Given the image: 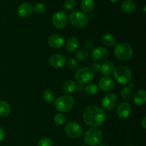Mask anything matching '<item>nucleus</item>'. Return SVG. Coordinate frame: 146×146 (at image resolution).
I'll list each match as a JSON object with an SVG mask.
<instances>
[{"label":"nucleus","mask_w":146,"mask_h":146,"mask_svg":"<svg viewBox=\"0 0 146 146\" xmlns=\"http://www.w3.org/2000/svg\"><path fill=\"white\" fill-rule=\"evenodd\" d=\"M106 117L105 111L96 106L86 107L83 113V120L85 123L93 128L102 125L105 121Z\"/></svg>","instance_id":"1"},{"label":"nucleus","mask_w":146,"mask_h":146,"mask_svg":"<svg viewBox=\"0 0 146 146\" xmlns=\"http://www.w3.org/2000/svg\"><path fill=\"white\" fill-rule=\"evenodd\" d=\"M114 54L120 61H128L133 55V49L129 44L125 43H119L115 45Z\"/></svg>","instance_id":"2"},{"label":"nucleus","mask_w":146,"mask_h":146,"mask_svg":"<svg viewBox=\"0 0 146 146\" xmlns=\"http://www.w3.org/2000/svg\"><path fill=\"white\" fill-rule=\"evenodd\" d=\"M75 104L74 97L70 95H63L56 99L54 106L60 112L66 113L71 111Z\"/></svg>","instance_id":"3"},{"label":"nucleus","mask_w":146,"mask_h":146,"mask_svg":"<svg viewBox=\"0 0 146 146\" xmlns=\"http://www.w3.org/2000/svg\"><path fill=\"white\" fill-rule=\"evenodd\" d=\"M113 76L115 79L119 84L124 85L128 84L131 81L132 78V72L128 67L120 65L114 68Z\"/></svg>","instance_id":"4"},{"label":"nucleus","mask_w":146,"mask_h":146,"mask_svg":"<svg viewBox=\"0 0 146 146\" xmlns=\"http://www.w3.org/2000/svg\"><path fill=\"white\" fill-rule=\"evenodd\" d=\"M104 134L102 131L96 128H92L88 130L85 133L84 141L87 145L90 146H96L99 145L103 141Z\"/></svg>","instance_id":"5"},{"label":"nucleus","mask_w":146,"mask_h":146,"mask_svg":"<svg viewBox=\"0 0 146 146\" xmlns=\"http://www.w3.org/2000/svg\"><path fill=\"white\" fill-rule=\"evenodd\" d=\"M95 73L89 67H82L78 68L75 74V78L80 84H88L92 81Z\"/></svg>","instance_id":"6"},{"label":"nucleus","mask_w":146,"mask_h":146,"mask_svg":"<svg viewBox=\"0 0 146 146\" xmlns=\"http://www.w3.org/2000/svg\"><path fill=\"white\" fill-rule=\"evenodd\" d=\"M69 21L74 27L83 28L88 24V18L81 11H74L70 14Z\"/></svg>","instance_id":"7"},{"label":"nucleus","mask_w":146,"mask_h":146,"mask_svg":"<svg viewBox=\"0 0 146 146\" xmlns=\"http://www.w3.org/2000/svg\"><path fill=\"white\" fill-rule=\"evenodd\" d=\"M65 131L67 135L72 138H78L82 135L84 130L79 123L71 121L67 123L65 127Z\"/></svg>","instance_id":"8"},{"label":"nucleus","mask_w":146,"mask_h":146,"mask_svg":"<svg viewBox=\"0 0 146 146\" xmlns=\"http://www.w3.org/2000/svg\"><path fill=\"white\" fill-rule=\"evenodd\" d=\"M52 23L57 29H63L67 25L68 18L66 12L63 11H59L56 12L53 15Z\"/></svg>","instance_id":"9"},{"label":"nucleus","mask_w":146,"mask_h":146,"mask_svg":"<svg viewBox=\"0 0 146 146\" xmlns=\"http://www.w3.org/2000/svg\"><path fill=\"white\" fill-rule=\"evenodd\" d=\"M118 103V97L115 94L110 93V94H106L104 98L102 99V107L106 110H112L113 108H115V106Z\"/></svg>","instance_id":"10"},{"label":"nucleus","mask_w":146,"mask_h":146,"mask_svg":"<svg viewBox=\"0 0 146 146\" xmlns=\"http://www.w3.org/2000/svg\"><path fill=\"white\" fill-rule=\"evenodd\" d=\"M49 64L54 68H61L66 63V58L63 54H54L48 59Z\"/></svg>","instance_id":"11"},{"label":"nucleus","mask_w":146,"mask_h":146,"mask_svg":"<svg viewBox=\"0 0 146 146\" xmlns=\"http://www.w3.org/2000/svg\"><path fill=\"white\" fill-rule=\"evenodd\" d=\"M48 45L53 48L58 49L62 48L65 44V38L63 36L58 34H54L48 38Z\"/></svg>","instance_id":"12"},{"label":"nucleus","mask_w":146,"mask_h":146,"mask_svg":"<svg viewBox=\"0 0 146 146\" xmlns=\"http://www.w3.org/2000/svg\"><path fill=\"white\" fill-rule=\"evenodd\" d=\"M91 56H92L93 59L97 62L104 61L108 58V51L104 47H96L91 51Z\"/></svg>","instance_id":"13"},{"label":"nucleus","mask_w":146,"mask_h":146,"mask_svg":"<svg viewBox=\"0 0 146 146\" xmlns=\"http://www.w3.org/2000/svg\"><path fill=\"white\" fill-rule=\"evenodd\" d=\"M131 105L127 102H122L119 104L116 110V113L118 118L121 119H125L131 115Z\"/></svg>","instance_id":"14"},{"label":"nucleus","mask_w":146,"mask_h":146,"mask_svg":"<svg viewBox=\"0 0 146 146\" xmlns=\"http://www.w3.org/2000/svg\"><path fill=\"white\" fill-rule=\"evenodd\" d=\"M33 11H34V7L29 2L22 3L19 6L18 9H17V13H18L19 16L22 18L29 17L32 14Z\"/></svg>","instance_id":"15"},{"label":"nucleus","mask_w":146,"mask_h":146,"mask_svg":"<svg viewBox=\"0 0 146 146\" xmlns=\"http://www.w3.org/2000/svg\"><path fill=\"white\" fill-rule=\"evenodd\" d=\"M98 85H99V88L103 91L108 92L113 89L114 86H115V82L111 77L104 76L100 79Z\"/></svg>","instance_id":"16"},{"label":"nucleus","mask_w":146,"mask_h":146,"mask_svg":"<svg viewBox=\"0 0 146 146\" xmlns=\"http://www.w3.org/2000/svg\"><path fill=\"white\" fill-rule=\"evenodd\" d=\"M121 9L125 14H132L136 9V4L132 0H125L121 4Z\"/></svg>","instance_id":"17"},{"label":"nucleus","mask_w":146,"mask_h":146,"mask_svg":"<svg viewBox=\"0 0 146 146\" xmlns=\"http://www.w3.org/2000/svg\"><path fill=\"white\" fill-rule=\"evenodd\" d=\"M133 101L137 106H143L146 102V92L145 90H138L133 96Z\"/></svg>","instance_id":"18"},{"label":"nucleus","mask_w":146,"mask_h":146,"mask_svg":"<svg viewBox=\"0 0 146 146\" xmlns=\"http://www.w3.org/2000/svg\"><path fill=\"white\" fill-rule=\"evenodd\" d=\"M114 68H115V66H114L113 63L111 61H107L101 66L100 71L103 75H104L105 76H108L113 73Z\"/></svg>","instance_id":"19"},{"label":"nucleus","mask_w":146,"mask_h":146,"mask_svg":"<svg viewBox=\"0 0 146 146\" xmlns=\"http://www.w3.org/2000/svg\"><path fill=\"white\" fill-rule=\"evenodd\" d=\"M78 46H79V41H78V39L76 37H70L67 40L66 47V49L69 52H74V51H76L78 49Z\"/></svg>","instance_id":"20"},{"label":"nucleus","mask_w":146,"mask_h":146,"mask_svg":"<svg viewBox=\"0 0 146 146\" xmlns=\"http://www.w3.org/2000/svg\"><path fill=\"white\" fill-rule=\"evenodd\" d=\"M77 84L75 81L72 80H68L66 81L63 85V91L65 94H70L74 93L76 90Z\"/></svg>","instance_id":"21"},{"label":"nucleus","mask_w":146,"mask_h":146,"mask_svg":"<svg viewBox=\"0 0 146 146\" xmlns=\"http://www.w3.org/2000/svg\"><path fill=\"white\" fill-rule=\"evenodd\" d=\"M95 7L94 0H82L81 2V8L84 12H91Z\"/></svg>","instance_id":"22"},{"label":"nucleus","mask_w":146,"mask_h":146,"mask_svg":"<svg viewBox=\"0 0 146 146\" xmlns=\"http://www.w3.org/2000/svg\"><path fill=\"white\" fill-rule=\"evenodd\" d=\"M101 41H102V43L106 46H113L115 45V39L114 38L112 34H105L102 36V38H101Z\"/></svg>","instance_id":"23"},{"label":"nucleus","mask_w":146,"mask_h":146,"mask_svg":"<svg viewBox=\"0 0 146 146\" xmlns=\"http://www.w3.org/2000/svg\"><path fill=\"white\" fill-rule=\"evenodd\" d=\"M11 112V106L5 101H0V116H7Z\"/></svg>","instance_id":"24"},{"label":"nucleus","mask_w":146,"mask_h":146,"mask_svg":"<svg viewBox=\"0 0 146 146\" xmlns=\"http://www.w3.org/2000/svg\"><path fill=\"white\" fill-rule=\"evenodd\" d=\"M43 98L47 103H53L55 100V94L50 89H46L43 93Z\"/></svg>","instance_id":"25"},{"label":"nucleus","mask_w":146,"mask_h":146,"mask_svg":"<svg viewBox=\"0 0 146 146\" xmlns=\"http://www.w3.org/2000/svg\"><path fill=\"white\" fill-rule=\"evenodd\" d=\"M85 92L88 95H95L98 93V86L95 84H88L86 86L85 88Z\"/></svg>","instance_id":"26"},{"label":"nucleus","mask_w":146,"mask_h":146,"mask_svg":"<svg viewBox=\"0 0 146 146\" xmlns=\"http://www.w3.org/2000/svg\"><path fill=\"white\" fill-rule=\"evenodd\" d=\"M121 95L123 99L125 100V101H129V100H131L132 98L133 92L130 87H124L121 90Z\"/></svg>","instance_id":"27"},{"label":"nucleus","mask_w":146,"mask_h":146,"mask_svg":"<svg viewBox=\"0 0 146 146\" xmlns=\"http://www.w3.org/2000/svg\"><path fill=\"white\" fill-rule=\"evenodd\" d=\"M54 121L57 125H64V124L66 123L67 121V118L64 114L61 113H56L54 117Z\"/></svg>","instance_id":"28"},{"label":"nucleus","mask_w":146,"mask_h":146,"mask_svg":"<svg viewBox=\"0 0 146 146\" xmlns=\"http://www.w3.org/2000/svg\"><path fill=\"white\" fill-rule=\"evenodd\" d=\"M77 6L76 0H66L64 4V8L66 10H72L75 9Z\"/></svg>","instance_id":"29"},{"label":"nucleus","mask_w":146,"mask_h":146,"mask_svg":"<svg viewBox=\"0 0 146 146\" xmlns=\"http://www.w3.org/2000/svg\"><path fill=\"white\" fill-rule=\"evenodd\" d=\"M88 56V51L86 49H80L76 53V57L80 61L86 59Z\"/></svg>","instance_id":"30"},{"label":"nucleus","mask_w":146,"mask_h":146,"mask_svg":"<svg viewBox=\"0 0 146 146\" xmlns=\"http://www.w3.org/2000/svg\"><path fill=\"white\" fill-rule=\"evenodd\" d=\"M67 66L69 68V69L72 70H76L78 67V64L76 59L73 58H69L67 61Z\"/></svg>","instance_id":"31"},{"label":"nucleus","mask_w":146,"mask_h":146,"mask_svg":"<svg viewBox=\"0 0 146 146\" xmlns=\"http://www.w3.org/2000/svg\"><path fill=\"white\" fill-rule=\"evenodd\" d=\"M54 143L49 138H43L38 141V146H53Z\"/></svg>","instance_id":"32"},{"label":"nucleus","mask_w":146,"mask_h":146,"mask_svg":"<svg viewBox=\"0 0 146 146\" xmlns=\"http://www.w3.org/2000/svg\"><path fill=\"white\" fill-rule=\"evenodd\" d=\"M46 6L42 3H38L34 7V11L37 14H42L45 11Z\"/></svg>","instance_id":"33"},{"label":"nucleus","mask_w":146,"mask_h":146,"mask_svg":"<svg viewBox=\"0 0 146 146\" xmlns=\"http://www.w3.org/2000/svg\"><path fill=\"white\" fill-rule=\"evenodd\" d=\"M94 42H93L91 40H87L85 42V47L87 48V49H92L93 47H94Z\"/></svg>","instance_id":"34"},{"label":"nucleus","mask_w":146,"mask_h":146,"mask_svg":"<svg viewBox=\"0 0 146 146\" xmlns=\"http://www.w3.org/2000/svg\"><path fill=\"white\" fill-rule=\"evenodd\" d=\"M91 69L94 71H100L101 70V65L98 64V63H94V64H91Z\"/></svg>","instance_id":"35"},{"label":"nucleus","mask_w":146,"mask_h":146,"mask_svg":"<svg viewBox=\"0 0 146 146\" xmlns=\"http://www.w3.org/2000/svg\"><path fill=\"white\" fill-rule=\"evenodd\" d=\"M4 137H5V131L3 128H0V142L4 140Z\"/></svg>","instance_id":"36"},{"label":"nucleus","mask_w":146,"mask_h":146,"mask_svg":"<svg viewBox=\"0 0 146 146\" xmlns=\"http://www.w3.org/2000/svg\"><path fill=\"white\" fill-rule=\"evenodd\" d=\"M145 121H146V117H144V118H143V121H142V125H143V128H146Z\"/></svg>","instance_id":"37"},{"label":"nucleus","mask_w":146,"mask_h":146,"mask_svg":"<svg viewBox=\"0 0 146 146\" xmlns=\"http://www.w3.org/2000/svg\"><path fill=\"white\" fill-rule=\"evenodd\" d=\"M121 1V0H110V1L112 3H113V4H116V3H118L119 1Z\"/></svg>","instance_id":"38"},{"label":"nucleus","mask_w":146,"mask_h":146,"mask_svg":"<svg viewBox=\"0 0 146 146\" xmlns=\"http://www.w3.org/2000/svg\"><path fill=\"white\" fill-rule=\"evenodd\" d=\"M143 10H144V12H145V6H144V7H143Z\"/></svg>","instance_id":"39"},{"label":"nucleus","mask_w":146,"mask_h":146,"mask_svg":"<svg viewBox=\"0 0 146 146\" xmlns=\"http://www.w3.org/2000/svg\"><path fill=\"white\" fill-rule=\"evenodd\" d=\"M99 146H105L104 145H102V144H101V145H100Z\"/></svg>","instance_id":"40"},{"label":"nucleus","mask_w":146,"mask_h":146,"mask_svg":"<svg viewBox=\"0 0 146 146\" xmlns=\"http://www.w3.org/2000/svg\"><path fill=\"white\" fill-rule=\"evenodd\" d=\"M81 146H85V145H81Z\"/></svg>","instance_id":"41"},{"label":"nucleus","mask_w":146,"mask_h":146,"mask_svg":"<svg viewBox=\"0 0 146 146\" xmlns=\"http://www.w3.org/2000/svg\"><path fill=\"white\" fill-rule=\"evenodd\" d=\"M131 146H135V145H131Z\"/></svg>","instance_id":"42"}]
</instances>
